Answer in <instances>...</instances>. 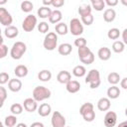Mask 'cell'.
Wrapping results in <instances>:
<instances>
[{
	"instance_id": "1",
	"label": "cell",
	"mask_w": 127,
	"mask_h": 127,
	"mask_svg": "<svg viewBox=\"0 0 127 127\" xmlns=\"http://www.w3.org/2000/svg\"><path fill=\"white\" fill-rule=\"evenodd\" d=\"M51 90L43 85H39L36 86L33 90V99H35L37 102L38 101H43L45 99H48L51 97Z\"/></svg>"
},
{
	"instance_id": "2",
	"label": "cell",
	"mask_w": 127,
	"mask_h": 127,
	"mask_svg": "<svg viewBox=\"0 0 127 127\" xmlns=\"http://www.w3.org/2000/svg\"><path fill=\"white\" fill-rule=\"evenodd\" d=\"M26 51H27V46L23 42L18 41L13 44L10 51V56L14 60H20L23 57V55L26 53Z\"/></svg>"
},
{
	"instance_id": "3",
	"label": "cell",
	"mask_w": 127,
	"mask_h": 127,
	"mask_svg": "<svg viewBox=\"0 0 127 127\" xmlns=\"http://www.w3.org/2000/svg\"><path fill=\"white\" fill-rule=\"evenodd\" d=\"M85 82L86 83H89L90 85V88L91 89H94V88H97L99 85H100V73L97 69L93 68V69H90L85 77Z\"/></svg>"
},
{
	"instance_id": "4",
	"label": "cell",
	"mask_w": 127,
	"mask_h": 127,
	"mask_svg": "<svg viewBox=\"0 0 127 127\" xmlns=\"http://www.w3.org/2000/svg\"><path fill=\"white\" fill-rule=\"evenodd\" d=\"M58 45V36L56 33L54 32H50L46 35L44 42H43V46L46 50L48 51H54L57 48Z\"/></svg>"
},
{
	"instance_id": "5",
	"label": "cell",
	"mask_w": 127,
	"mask_h": 127,
	"mask_svg": "<svg viewBox=\"0 0 127 127\" xmlns=\"http://www.w3.org/2000/svg\"><path fill=\"white\" fill-rule=\"evenodd\" d=\"M37 25V17L33 14H29L22 23V28L25 32H32Z\"/></svg>"
},
{
	"instance_id": "6",
	"label": "cell",
	"mask_w": 127,
	"mask_h": 127,
	"mask_svg": "<svg viewBox=\"0 0 127 127\" xmlns=\"http://www.w3.org/2000/svg\"><path fill=\"white\" fill-rule=\"evenodd\" d=\"M69 31L73 36H79L83 33V26L79 19L72 18L69 22Z\"/></svg>"
},
{
	"instance_id": "7",
	"label": "cell",
	"mask_w": 127,
	"mask_h": 127,
	"mask_svg": "<svg viewBox=\"0 0 127 127\" xmlns=\"http://www.w3.org/2000/svg\"><path fill=\"white\" fill-rule=\"evenodd\" d=\"M51 122H52L53 127H64L65 126V118L59 111H55L53 113Z\"/></svg>"
},
{
	"instance_id": "8",
	"label": "cell",
	"mask_w": 127,
	"mask_h": 127,
	"mask_svg": "<svg viewBox=\"0 0 127 127\" xmlns=\"http://www.w3.org/2000/svg\"><path fill=\"white\" fill-rule=\"evenodd\" d=\"M12 22H13V18L11 14L5 8L0 7V23L5 27H9L11 26Z\"/></svg>"
},
{
	"instance_id": "9",
	"label": "cell",
	"mask_w": 127,
	"mask_h": 127,
	"mask_svg": "<svg viewBox=\"0 0 127 127\" xmlns=\"http://www.w3.org/2000/svg\"><path fill=\"white\" fill-rule=\"evenodd\" d=\"M104 125L105 127H114L117 121V115L114 111H108L106 112L104 116Z\"/></svg>"
},
{
	"instance_id": "10",
	"label": "cell",
	"mask_w": 127,
	"mask_h": 127,
	"mask_svg": "<svg viewBox=\"0 0 127 127\" xmlns=\"http://www.w3.org/2000/svg\"><path fill=\"white\" fill-rule=\"evenodd\" d=\"M23 106H24V109L28 112H34L38 108L37 101L33 98H26L23 102Z\"/></svg>"
},
{
	"instance_id": "11",
	"label": "cell",
	"mask_w": 127,
	"mask_h": 127,
	"mask_svg": "<svg viewBox=\"0 0 127 127\" xmlns=\"http://www.w3.org/2000/svg\"><path fill=\"white\" fill-rule=\"evenodd\" d=\"M8 88L12 92H18L22 88V81L18 78H12L8 81Z\"/></svg>"
},
{
	"instance_id": "12",
	"label": "cell",
	"mask_w": 127,
	"mask_h": 127,
	"mask_svg": "<svg viewBox=\"0 0 127 127\" xmlns=\"http://www.w3.org/2000/svg\"><path fill=\"white\" fill-rule=\"evenodd\" d=\"M57 79L60 83L66 84L69 80H71V74L67 70H61L57 75Z\"/></svg>"
},
{
	"instance_id": "13",
	"label": "cell",
	"mask_w": 127,
	"mask_h": 127,
	"mask_svg": "<svg viewBox=\"0 0 127 127\" xmlns=\"http://www.w3.org/2000/svg\"><path fill=\"white\" fill-rule=\"evenodd\" d=\"M65 88L69 93H76L80 89V83L77 80H69L65 84Z\"/></svg>"
},
{
	"instance_id": "14",
	"label": "cell",
	"mask_w": 127,
	"mask_h": 127,
	"mask_svg": "<svg viewBox=\"0 0 127 127\" xmlns=\"http://www.w3.org/2000/svg\"><path fill=\"white\" fill-rule=\"evenodd\" d=\"M110 99L107 97H101L97 101V108L100 111H107L110 108Z\"/></svg>"
},
{
	"instance_id": "15",
	"label": "cell",
	"mask_w": 127,
	"mask_h": 127,
	"mask_svg": "<svg viewBox=\"0 0 127 127\" xmlns=\"http://www.w3.org/2000/svg\"><path fill=\"white\" fill-rule=\"evenodd\" d=\"M98 58L101 60V61H108L111 57V51L109 48L107 47H102L98 50Z\"/></svg>"
},
{
	"instance_id": "16",
	"label": "cell",
	"mask_w": 127,
	"mask_h": 127,
	"mask_svg": "<svg viewBox=\"0 0 127 127\" xmlns=\"http://www.w3.org/2000/svg\"><path fill=\"white\" fill-rule=\"evenodd\" d=\"M115 17H116V12H115V10L112 9V8L106 9V10L104 11V13H103V19H104V21L107 22V23L113 22V21L115 20Z\"/></svg>"
},
{
	"instance_id": "17",
	"label": "cell",
	"mask_w": 127,
	"mask_h": 127,
	"mask_svg": "<svg viewBox=\"0 0 127 127\" xmlns=\"http://www.w3.org/2000/svg\"><path fill=\"white\" fill-rule=\"evenodd\" d=\"M71 51H72V47H71V45L68 44V43L61 44V45L59 46V48H58V52H59V54L62 55V56H67V55H69V54L71 53Z\"/></svg>"
},
{
	"instance_id": "18",
	"label": "cell",
	"mask_w": 127,
	"mask_h": 127,
	"mask_svg": "<svg viewBox=\"0 0 127 127\" xmlns=\"http://www.w3.org/2000/svg\"><path fill=\"white\" fill-rule=\"evenodd\" d=\"M52 111V107L49 103H42L39 107H38V113L40 116L42 117H46L48 116Z\"/></svg>"
},
{
	"instance_id": "19",
	"label": "cell",
	"mask_w": 127,
	"mask_h": 127,
	"mask_svg": "<svg viewBox=\"0 0 127 127\" xmlns=\"http://www.w3.org/2000/svg\"><path fill=\"white\" fill-rule=\"evenodd\" d=\"M4 34H5V36H6L7 38H9V39H14V38H16V37L18 36L19 30H18L17 27L11 25V26H9V27H6V29H5V31H4Z\"/></svg>"
},
{
	"instance_id": "20",
	"label": "cell",
	"mask_w": 127,
	"mask_h": 127,
	"mask_svg": "<svg viewBox=\"0 0 127 127\" xmlns=\"http://www.w3.org/2000/svg\"><path fill=\"white\" fill-rule=\"evenodd\" d=\"M63 18V14L60 10H54L51 13V16L49 17V21L52 24H58Z\"/></svg>"
},
{
	"instance_id": "21",
	"label": "cell",
	"mask_w": 127,
	"mask_h": 127,
	"mask_svg": "<svg viewBox=\"0 0 127 127\" xmlns=\"http://www.w3.org/2000/svg\"><path fill=\"white\" fill-rule=\"evenodd\" d=\"M119 95H120V89H119L118 86L112 85L111 87H109L107 89V96H108L107 98H109V99H116V98L119 97Z\"/></svg>"
},
{
	"instance_id": "22",
	"label": "cell",
	"mask_w": 127,
	"mask_h": 127,
	"mask_svg": "<svg viewBox=\"0 0 127 127\" xmlns=\"http://www.w3.org/2000/svg\"><path fill=\"white\" fill-rule=\"evenodd\" d=\"M14 73L17 77H25L28 74V67L24 64H19L15 67Z\"/></svg>"
},
{
	"instance_id": "23",
	"label": "cell",
	"mask_w": 127,
	"mask_h": 127,
	"mask_svg": "<svg viewBox=\"0 0 127 127\" xmlns=\"http://www.w3.org/2000/svg\"><path fill=\"white\" fill-rule=\"evenodd\" d=\"M51 13H52V10L50 7H46V6H42L41 8L38 9L37 11V14L40 18L42 19H47L51 16Z\"/></svg>"
},
{
	"instance_id": "24",
	"label": "cell",
	"mask_w": 127,
	"mask_h": 127,
	"mask_svg": "<svg viewBox=\"0 0 127 127\" xmlns=\"http://www.w3.org/2000/svg\"><path fill=\"white\" fill-rule=\"evenodd\" d=\"M55 30H56V33H57V34H59V35H62V36L65 35V34L67 33V31H68L66 24H64V22H60V23L56 24Z\"/></svg>"
},
{
	"instance_id": "25",
	"label": "cell",
	"mask_w": 127,
	"mask_h": 127,
	"mask_svg": "<svg viewBox=\"0 0 127 127\" xmlns=\"http://www.w3.org/2000/svg\"><path fill=\"white\" fill-rule=\"evenodd\" d=\"M38 78L41 81H49L52 78V72L49 69H43L38 73Z\"/></svg>"
},
{
	"instance_id": "26",
	"label": "cell",
	"mask_w": 127,
	"mask_h": 127,
	"mask_svg": "<svg viewBox=\"0 0 127 127\" xmlns=\"http://www.w3.org/2000/svg\"><path fill=\"white\" fill-rule=\"evenodd\" d=\"M72 73H73V75L76 76V77H82V76L86 73V69H85V67H84L83 65L78 64V65H75V66L73 67Z\"/></svg>"
},
{
	"instance_id": "27",
	"label": "cell",
	"mask_w": 127,
	"mask_h": 127,
	"mask_svg": "<svg viewBox=\"0 0 127 127\" xmlns=\"http://www.w3.org/2000/svg\"><path fill=\"white\" fill-rule=\"evenodd\" d=\"M91 6L89 4H83L81 6H79L78 8V14L82 17V16H86V15H89L91 14Z\"/></svg>"
},
{
	"instance_id": "28",
	"label": "cell",
	"mask_w": 127,
	"mask_h": 127,
	"mask_svg": "<svg viewBox=\"0 0 127 127\" xmlns=\"http://www.w3.org/2000/svg\"><path fill=\"white\" fill-rule=\"evenodd\" d=\"M107 80H108V82H109L110 84L115 85V84H117V83L120 81V75H119V73H117V72H115V71H112V72H110V73L108 74Z\"/></svg>"
},
{
	"instance_id": "29",
	"label": "cell",
	"mask_w": 127,
	"mask_h": 127,
	"mask_svg": "<svg viewBox=\"0 0 127 127\" xmlns=\"http://www.w3.org/2000/svg\"><path fill=\"white\" fill-rule=\"evenodd\" d=\"M91 8H93L96 11H102L103 8L105 7V3L103 0H91L90 2Z\"/></svg>"
},
{
	"instance_id": "30",
	"label": "cell",
	"mask_w": 127,
	"mask_h": 127,
	"mask_svg": "<svg viewBox=\"0 0 127 127\" xmlns=\"http://www.w3.org/2000/svg\"><path fill=\"white\" fill-rule=\"evenodd\" d=\"M125 49V45L122 43V41H115L113 44H112V50L113 52L117 53V54H120L124 51Z\"/></svg>"
},
{
	"instance_id": "31",
	"label": "cell",
	"mask_w": 127,
	"mask_h": 127,
	"mask_svg": "<svg viewBox=\"0 0 127 127\" xmlns=\"http://www.w3.org/2000/svg\"><path fill=\"white\" fill-rule=\"evenodd\" d=\"M16 123H17L16 115H8L4 121V124L6 127H14L16 125Z\"/></svg>"
},
{
	"instance_id": "32",
	"label": "cell",
	"mask_w": 127,
	"mask_h": 127,
	"mask_svg": "<svg viewBox=\"0 0 127 127\" xmlns=\"http://www.w3.org/2000/svg\"><path fill=\"white\" fill-rule=\"evenodd\" d=\"M33 7H34V5H33V3H32L31 1L25 0V1H23V2L21 3V10H22L23 12L29 13V12H31V11L33 10Z\"/></svg>"
},
{
	"instance_id": "33",
	"label": "cell",
	"mask_w": 127,
	"mask_h": 127,
	"mask_svg": "<svg viewBox=\"0 0 127 127\" xmlns=\"http://www.w3.org/2000/svg\"><path fill=\"white\" fill-rule=\"evenodd\" d=\"M119 36H120V31L117 28H111L107 33V37L110 40H117Z\"/></svg>"
},
{
	"instance_id": "34",
	"label": "cell",
	"mask_w": 127,
	"mask_h": 127,
	"mask_svg": "<svg viewBox=\"0 0 127 127\" xmlns=\"http://www.w3.org/2000/svg\"><path fill=\"white\" fill-rule=\"evenodd\" d=\"M10 111L12 112L13 115H19V114H21L22 111H23V106H22L20 103H14V104L11 105Z\"/></svg>"
},
{
	"instance_id": "35",
	"label": "cell",
	"mask_w": 127,
	"mask_h": 127,
	"mask_svg": "<svg viewBox=\"0 0 127 127\" xmlns=\"http://www.w3.org/2000/svg\"><path fill=\"white\" fill-rule=\"evenodd\" d=\"M90 110H93V104L90 103V102H85L80 106L79 113H80V115H82V114H84V113H86Z\"/></svg>"
},
{
	"instance_id": "36",
	"label": "cell",
	"mask_w": 127,
	"mask_h": 127,
	"mask_svg": "<svg viewBox=\"0 0 127 127\" xmlns=\"http://www.w3.org/2000/svg\"><path fill=\"white\" fill-rule=\"evenodd\" d=\"M90 53H91V51H90V49H89L87 46L82 47V48H78V50H77V54H78L79 60L82 59V58H84L85 56H87V55L90 54Z\"/></svg>"
},
{
	"instance_id": "37",
	"label": "cell",
	"mask_w": 127,
	"mask_h": 127,
	"mask_svg": "<svg viewBox=\"0 0 127 127\" xmlns=\"http://www.w3.org/2000/svg\"><path fill=\"white\" fill-rule=\"evenodd\" d=\"M81 116L83 117L84 121H86V122H92V121L94 120V118H95L94 109H93V110H90V111H88V112H86V113H84V114H82Z\"/></svg>"
},
{
	"instance_id": "38",
	"label": "cell",
	"mask_w": 127,
	"mask_h": 127,
	"mask_svg": "<svg viewBox=\"0 0 127 127\" xmlns=\"http://www.w3.org/2000/svg\"><path fill=\"white\" fill-rule=\"evenodd\" d=\"M93 61H94V55H93L92 52L90 54H88L87 56H85L84 58L80 59V62L82 64H90L93 63Z\"/></svg>"
},
{
	"instance_id": "39",
	"label": "cell",
	"mask_w": 127,
	"mask_h": 127,
	"mask_svg": "<svg viewBox=\"0 0 127 127\" xmlns=\"http://www.w3.org/2000/svg\"><path fill=\"white\" fill-rule=\"evenodd\" d=\"M93 20H94V18H93V16H92V14H89V15L82 16V17H81V22H82L84 25H86V26H90V25L93 23Z\"/></svg>"
},
{
	"instance_id": "40",
	"label": "cell",
	"mask_w": 127,
	"mask_h": 127,
	"mask_svg": "<svg viewBox=\"0 0 127 127\" xmlns=\"http://www.w3.org/2000/svg\"><path fill=\"white\" fill-rule=\"evenodd\" d=\"M38 30H39L40 33H43V34L47 33L49 31V25H48V23L43 21L40 24H38Z\"/></svg>"
},
{
	"instance_id": "41",
	"label": "cell",
	"mask_w": 127,
	"mask_h": 127,
	"mask_svg": "<svg viewBox=\"0 0 127 127\" xmlns=\"http://www.w3.org/2000/svg\"><path fill=\"white\" fill-rule=\"evenodd\" d=\"M74 46L77 48H82L86 46V40L84 38H77L74 40Z\"/></svg>"
},
{
	"instance_id": "42",
	"label": "cell",
	"mask_w": 127,
	"mask_h": 127,
	"mask_svg": "<svg viewBox=\"0 0 127 127\" xmlns=\"http://www.w3.org/2000/svg\"><path fill=\"white\" fill-rule=\"evenodd\" d=\"M9 81V74L7 72H0V84H5Z\"/></svg>"
},
{
	"instance_id": "43",
	"label": "cell",
	"mask_w": 127,
	"mask_h": 127,
	"mask_svg": "<svg viewBox=\"0 0 127 127\" xmlns=\"http://www.w3.org/2000/svg\"><path fill=\"white\" fill-rule=\"evenodd\" d=\"M7 54H8V48H7V46L4 45V44L1 45L0 46V59L5 58L7 56Z\"/></svg>"
},
{
	"instance_id": "44",
	"label": "cell",
	"mask_w": 127,
	"mask_h": 127,
	"mask_svg": "<svg viewBox=\"0 0 127 127\" xmlns=\"http://www.w3.org/2000/svg\"><path fill=\"white\" fill-rule=\"evenodd\" d=\"M6 98H7V90L5 87L0 86V99L2 101H5Z\"/></svg>"
},
{
	"instance_id": "45",
	"label": "cell",
	"mask_w": 127,
	"mask_h": 127,
	"mask_svg": "<svg viewBox=\"0 0 127 127\" xmlns=\"http://www.w3.org/2000/svg\"><path fill=\"white\" fill-rule=\"evenodd\" d=\"M64 0H53L52 6H54L56 8H60V7L64 6Z\"/></svg>"
},
{
	"instance_id": "46",
	"label": "cell",
	"mask_w": 127,
	"mask_h": 127,
	"mask_svg": "<svg viewBox=\"0 0 127 127\" xmlns=\"http://www.w3.org/2000/svg\"><path fill=\"white\" fill-rule=\"evenodd\" d=\"M104 3L107 4L108 6L112 7V6H116L118 4V1L117 0H106V1H104Z\"/></svg>"
},
{
	"instance_id": "47",
	"label": "cell",
	"mask_w": 127,
	"mask_h": 127,
	"mask_svg": "<svg viewBox=\"0 0 127 127\" xmlns=\"http://www.w3.org/2000/svg\"><path fill=\"white\" fill-rule=\"evenodd\" d=\"M120 80H121V82H120L121 87H122L123 89H127V77H123V78L120 79Z\"/></svg>"
},
{
	"instance_id": "48",
	"label": "cell",
	"mask_w": 127,
	"mask_h": 127,
	"mask_svg": "<svg viewBox=\"0 0 127 127\" xmlns=\"http://www.w3.org/2000/svg\"><path fill=\"white\" fill-rule=\"evenodd\" d=\"M126 34H127V29H124L123 30V32H122V43L124 44V45H126L127 44V37H126Z\"/></svg>"
},
{
	"instance_id": "49",
	"label": "cell",
	"mask_w": 127,
	"mask_h": 127,
	"mask_svg": "<svg viewBox=\"0 0 127 127\" xmlns=\"http://www.w3.org/2000/svg\"><path fill=\"white\" fill-rule=\"evenodd\" d=\"M30 127H45V126H44V124L42 122H34V123L31 124Z\"/></svg>"
},
{
	"instance_id": "50",
	"label": "cell",
	"mask_w": 127,
	"mask_h": 127,
	"mask_svg": "<svg viewBox=\"0 0 127 127\" xmlns=\"http://www.w3.org/2000/svg\"><path fill=\"white\" fill-rule=\"evenodd\" d=\"M52 3H53V0H43V4L46 7H49L50 5H52Z\"/></svg>"
},
{
	"instance_id": "51",
	"label": "cell",
	"mask_w": 127,
	"mask_h": 127,
	"mask_svg": "<svg viewBox=\"0 0 127 127\" xmlns=\"http://www.w3.org/2000/svg\"><path fill=\"white\" fill-rule=\"evenodd\" d=\"M117 127H127V121H123V122L119 123V125Z\"/></svg>"
},
{
	"instance_id": "52",
	"label": "cell",
	"mask_w": 127,
	"mask_h": 127,
	"mask_svg": "<svg viewBox=\"0 0 127 127\" xmlns=\"http://www.w3.org/2000/svg\"><path fill=\"white\" fill-rule=\"evenodd\" d=\"M16 127H28L25 123H18L17 125H16Z\"/></svg>"
},
{
	"instance_id": "53",
	"label": "cell",
	"mask_w": 127,
	"mask_h": 127,
	"mask_svg": "<svg viewBox=\"0 0 127 127\" xmlns=\"http://www.w3.org/2000/svg\"><path fill=\"white\" fill-rule=\"evenodd\" d=\"M3 42H4L3 37H2V36H0V46H1V45H3Z\"/></svg>"
},
{
	"instance_id": "54",
	"label": "cell",
	"mask_w": 127,
	"mask_h": 127,
	"mask_svg": "<svg viewBox=\"0 0 127 127\" xmlns=\"http://www.w3.org/2000/svg\"><path fill=\"white\" fill-rule=\"evenodd\" d=\"M6 2H7L6 0H1V1H0V5H3V4H6Z\"/></svg>"
},
{
	"instance_id": "55",
	"label": "cell",
	"mask_w": 127,
	"mask_h": 127,
	"mask_svg": "<svg viewBox=\"0 0 127 127\" xmlns=\"http://www.w3.org/2000/svg\"><path fill=\"white\" fill-rule=\"evenodd\" d=\"M3 104H4V101H2V100L0 99V108H2V106H3Z\"/></svg>"
},
{
	"instance_id": "56",
	"label": "cell",
	"mask_w": 127,
	"mask_h": 127,
	"mask_svg": "<svg viewBox=\"0 0 127 127\" xmlns=\"http://www.w3.org/2000/svg\"><path fill=\"white\" fill-rule=\"evenodd\" d=\"M0 126H2V122L1 121H0Z\"/></svg>"
},
{
	"instance_id": "57",
	"label": "cell",
	"mask_w": 127,
	"mask_h": 127,
	"mask_svg": "<svg viewBox=\"0 0 127 127\" xmlns=\"http://www.w3.org/2000/svg\"><path fill=\"white\" fill-rule=\"evenodd\" d=\"M0 36H1V29H0Z\"/></svg>"
},
{
	"instance_id": "58",
	"label": "cell",
	"mask_w": 127,
	"mask_h": 127,
	"mask_svg": "<svg viewBox=\"0 0 127 127\" xmlns=\"http://www.w3.org/2000/svg\"><path fill=\"white\" fill-rule=\"evenodd\" d=\"M0 127H4V126H3V125H2V126H0Z\"/></svg>"
}]
</instances>
